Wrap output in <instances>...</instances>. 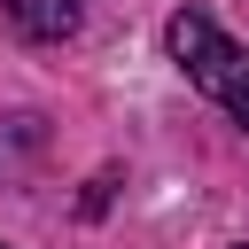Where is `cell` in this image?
Returning <instances> with one entry per match:
<instances>
[{
  "label": "cell",
  "instance_id": "obj_2",
  "mask_svg": "<svg viewBox=\"0 0 249 249\" xmlns=\"http://www.w3.org/2000/svg\"><path fill=\"white\" fill-rule=\"evenodd\" d=\"M8 16H16V31H31V39H70L78 31V0H8Z\"/></svg>",
  "mask_w": 249,
  "mask_h": 249
},
{
  "label": "cell",
  "instance_id": "obj_3",
  "mask_svg": "<svg viewBox=\"0 0 249 249\" xmlns=\"http://www.w3.org/2000/svg\"><path fill=\"white\" fill-rule=\"evenodd\" d=\"M233 249H249V241H233Z\"/></svg>",
  "mask_w": 249,
  "mask_h": 249
},
{
  "label": "cell",
  "instance_id": "obj_1",
  "mask_svg": "<svg viewBox=\"0 0 249 249\" xmlns=\"http://www.w3.org/2000/svg\"><path fill=\"white\" fill-rule=\"evenodd\" d=\"M163 47H171V62H179L233 124H249V47H241V39H226L202 8H179V16L163 23Z\"/></svg>",
  "mask_w": 249,
  "mask_h": 249
}]
</instances>
